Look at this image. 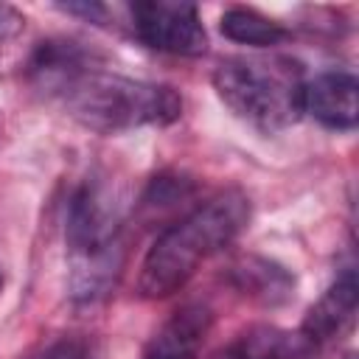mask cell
Masks as SVG:
<instances>
[{
	"mask_svg": "<svg viewBox=\"0 0 359 359\" xmlns=\"http://www.w3.org/2000/svg\"><path fill=\"white\" fill-rule=\"evenodd\" d=\"M213 314L205 303H188L177 309L149 339L143 359H196Z\"/></svg>",
	"mask_w": 359,
	"mask_h": 359,
	"instance_id": "52a82bcc",
	"label": "cell"
},
{
	"mask_svg": "<svg viewBox=\"0 0 359 359\" xmlns=\"http://www.w3.org/2000/svg\"><path fill=\"white\" fill-rule=\"evenodd\" d=\"M59 8L67 11V14H79V17L90 20V22H101V20L107 17V6H101V3H87V0H81V3H62Z\"/></svg>",
	"mask_w": 359,
	"mask_h": 359,
	"instance_id": "4fadbf2b",
	"label": "cell"
},
{
	"mask_svg": "<svg viewBox=\"0 0 359 359\" xmlns=\"http://www.w3.org/2000/svg\"><path fill=\"white\" fill-rule=\"evenodd\" d=\"M129 14L135 36L154 50L174 56H202L208 50V34L194 3L143 0L135 3Z\"/></svg>",
	"mask_w": 359,
	"mask_h": 359,
	"instance_id": "5b68a950",
	"label": "cell"
},
{
	"mask_svg": "<svg viewBox=\"0 0 359 359\" xmlns=\"http://www.w3.org/2000/svg\"><path fill=\"white\" fill-rule=\"evenodd\" d=\"M303 112L314 115L328 129H353L359 118L356 79L342 70L320 73L303 84Z\"/></svg>",
	"mask_w": 359,
	"mask_h": 359,
	"instance_id": "8992f818",
	"label": "cell"
},
{
	"mask_svg": "<svg viewBox=\"0 0 359 359\" xmlns=\"http://www.w3.org/2000/svg\"><path fill=\"white\" fill-rule=\"evenodd\" d=\"M28 359H95V348L87 337L62 334V337L45 342L42 348H36Z\"/></svg>",
	"mask_w": 359,
	"mask_h": 359,
	"instance_id": "7c38bea8",
	"label": "cell"
},
{
	"mask_svg": "<svg viewBox=\"0 0 359 359\" xmlns=\"http://www.w3.org/2000/svg\"><path fill=\"white\" fill-rule=\"evenodd\" d=\"M233 278L244 292L264 297L269 303L289 297V289H292V278L280 266H275L269 261H258V258H250L241 266H236Z\"/></svg>",
	"mask_w": 359,
	"mask_h": 359,
	"instance_id": "8fae6325",
	"label": "cell"
},
{
	"mask_svg": "<svg viewBox=\"0 0 359 359\" xmlns=\"http://www.w3.org/2000/svg\"><path fill=\"white\" fill-rule=\"evenodd\" d=\"M28 73L34 84L59 98L79 123L104 135L165 126L182 115V98L171 87L107 73L79 42H39Z\"/></svg>",
	"mask_w": 359,
	"mask_h": 359,
	"instance_id": "6da1fadb",
	"label": "cell"
},
{
	"mask_svg": "<svg viewBox=\"0 0 359 359\" xmlns=\"http://www.w3.org/2000/svg\"><path fill=\"white\" fill-rule=\"evenodd\" d=\"M356 314V278L348 269L342 278H337V283L317 300V306H311V311L303 320V337L317 345V342H328L334 337H339Z\"/></svg>",
	"mask_w": 359,
	"mask_h": 359,
	"instance_id": "ba28073f",
	"label": "cell"
},
{
	"mask_svg": "<svg viewBox=\"0 0 359 359\" xmlns=\"http://www.w3.org/2000/svg\"><path fill=\"white\" fill-rule=\"evenodd\" d=\"M0 286H3V278H0Z\"/></svg>",
	"mask_w": 359,
	"mask_h": 359,
	"instance_id": "9a60e30c",
	"label": "cell"
},
{
	"mask_svg": "<svg viewBox=\"0 0 359 359\" xmlns=\"http://www.w3.org/2000/svg\"><path fill=\"white\" fill-rule=\"evenodd\" d=\"M121 216L112 194L98 180H87L67 205L70 289L76 300H98L121 272Z\"/></svg>",
	"mask_w": 359,
	"mask_h": 359,
	"instance_id": "3957f363",
	"label": "cell"
},
{
	"mask_svg": "<svg viewBox=\"0 0 359 359\" xmlns=\"http://www.w3.org/2000/svg\"><path fill=\"white\" fill-rule=\"evenodd\" d=\"M219 28L227 39H233L238 45H252V48H272L289 36V31L280 22L264 17L252 8H241V6L227 8L222 14Z\"/></svg>",
	"mask_w": 359,
	"mask_h": 359,
	"instance_id": "30bf717a",
	"label": "cell"
},
{
	"mask_svg": "<svg viewBox=\"0 0 359 359\" xmlns=\"http://www.w3.org/2000/svg\"><path fill=\"white\" fill-rule=\"evenodd\" d=\"M303 79L289 59H224L213 73L219 98L247 123L278 132L303 115Z\"/></svg>",
	"mask_w": 359,
	"mask_h": 359,
	"instance_id": "277c9868",
	"label": "cell"
},
{
	"mask_svg": "<svg viewBox=\"0 0 359 359\" xmlns=\"http://www.w3.org/2000/svg\"><path fill=\"white\" fill-rule=\"evenodd\" d=\"M20 25H22V14H20L17 8H11V6H6V3H0V36L14 34Z\"/></svg>",
	"mask_w": 359,
	"mask_h": 359,
	"instance_id": "5bb4252c",
	"label": "cell"
},
{
	"mask_svg": "<svg viewBox=\"0 0 359 359\" xmlns=\"http://www.w3.org/2000/svg\"><path fill=\"white\" fill-rule=\"evenodd\" d=\"M219 359H314V345L300 334H286L272 325L244 331Z\"/></svg>",
	"mask_w": 359,
	"mask_h": 359,
	"instance_id": "9c48e42d",
	"label": "cell"
},
{
	"mask_svg": "<svg viewBox=\"0 0 359 359\" xmlns=\"http://www.w3.org/2000/svg\"><path fill=\"white\" fill-rule=\"evenodd\" d=\"M250 222V199L241 191H224L185 219L163 230L143 258L137 292L149 300H160L182 289L196 266L213 252L224 250Z\"/></svg>",
	"mask_w": 359,
	"mask_h": 359,
	"instance_id": "7a4b0ae2",
	"label": "cell"
}]
</instances>
